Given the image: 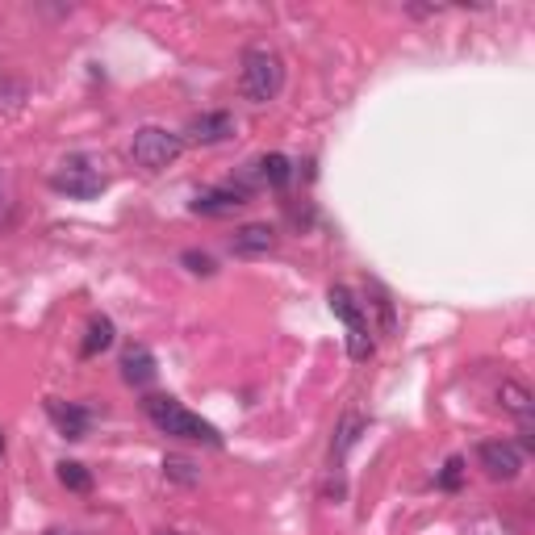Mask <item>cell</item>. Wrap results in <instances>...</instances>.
<instances>
[{
	"mask_svg": "<svg viewBox=\"0 0 535 535\" xmlns=\"http://www.w3.org/2000/svg\"><path fill=\"white\" fill-rule=\"evenodd\" d=\"M143 414H147L164 435L193 439V444H205V448H226L222 431H218L214 423H205L201 414H193L184 402H176L172 393H147V398H143Z\"/></svg>",
	"mask_w": 535,
	"mask_h": 535,
	"instance_id": "1",
	"label": "cell"
},
{
	"mask_svg": "<svg viewBox=\"0 0 535 535\" xmlns=\"http://www.w3.org/2000/svg\"><path fill=\"white\" fill-rule=\"evenodd\" d=\"M285 88V59L272 51H247L239 67V92L251 105H268Z\"/></svg>",
	"mask_w": 535,
	"mask_h": 535,
	"instance_id": "2",
	"label": "cell"
},
{
	"mask_svg": "<svg viewBox=\"0 0 535 535\" xmlns=\"http://www.w3.org/2000/svg\"><path fill=\"white\" fill-rule=\"evenodd\" d=\"M327 301H331V314L347 327V356H352V360H368V356H372L368 310L352 297V289H347V285H331Z\"/></svg>",
	"mask_w": 535,
	"mask_h": 535,
	"instance_id": "3",
	"label": "cell"
},
{
	"mask_svg": "<svg viewBox=\"0 0 535 535\" xmlns=\"http://www.w3.org/2000/svg\"><path fill=\"white\" fill-rule=\"evenodd\" d=\"M184 151V138L164 130V126H143V130H134V143H130V155H134V164L138 168H147V172H164L168 164H176Z\"/></svg>",
	"mask_w": 535,
	"mask_h": 535,
	"instance_id": "4",
	"label": "cell"
},
{
	"mask_svg": "<svg viewBox=\"0 0 535 535\" xmlns=\"http://www.w3.org/2000/svg\"><path fill=\"white\" fill-rule=\"evenodd\" d=\"M51 189L72 197V201H92V197L105 193V176L88 155H67L59 164V172L51 176Z\"/></svg>",
	"mask_w": 535,
	"mask_h": 535,
	"instance_id": "5",
	"label": "cell"
},
{
	"mask_svg": "<svg viewBox=\"0 0 535 535\" xmlns=\"http://www.w3.org/2000/svg\"><path fill=\"white\" fill-rule=\"evenodd\" d=\"M247 197H251L247 184H218V189L193 193L189 209L201 214V218H230V214H239V209L247 205Z\"/></svg>",
	"mask_w": 535,
	"mask_h": 535,
	"instance_id": "6",
	"label": "cell"
},
{
	"mask_svg": "<svg viewBox=\"0 0 535 535\" xmlns=\"http://www.w3.org/2000/svg\"><path fill=\"white\" fill-rule=\"evenodd\" d=\"M235 134H239L235 113L209 109V113H197V118H189V126H184L180 138H189V143H197V147H218V143H226V138H235Z\"/></svg>",
	"mask_w": 535,
	"mask_h": 535,
	"instance_id": "7",
	"label": "cell"
},
{
	"mask_svg": "<svg viewBox=\"0 0 535 535\" xmlns=\"http://www.w3.org/2000/svg\"><path fill=\"white\" fill-rule=\"evenodd\" d=\"M477 460L490 481H515L523 473V452L515 444H506V439H490V444L477 448Z\"/></svg>",
	"mask_w": 535,
	"mask_h": 535,
	"instance_id": "8",
	"label": "cell"
},
{
	"mask_svg": "<svg viewBox=\"0 0 535 535\" xmlns=\"http://www.w3.org/2000/svg\"><path fill=\"white\" fill-rule=\"evenodd\" d=\"M46 414H51V423L59 427V435L63 439H84L88 435V427H92V414L84 410V406H76V402H59V398H46Z\"/></svg>",
	"mask_w": 535,
	"mask_h": 535,
	"instance_id": "9",
	"label": "cell"
},
{
	"mask_svg": "<svg viewBox=\"0 0 535 535\" xmlns=\"http://www.w3.org/2000/svg\"><path fill=\"white\" fill-rule=\"evenodd\" d=\"M155 377H159V364H155V356L147 352V347L143 343L126 347L122 352V381L134 385V389H147Z\"/></svg>",
	"mask_w": 535,
	"mask_h": 535,
	"instance_id": "10",
	"label": "cell"
},
{
	"mask_svg": "<svg viewBox=\"0 0 535 535\" xmlns=\"http://www.w3.org/2000/svg\"><path fill=\"white\" fill-rule=\"evenodd\" d=\"M276 247V230L268 222H247L230 235V251L235 255H268Z\"/></svg>",
	"mask_w": 535,
	"mask_h": 535,
	"instance_id": "11",
	"label": "cell"
},
{
	"mask_svg": "<svg viewBox=\"0 0 535 535\" xmlns=\"http://www.w3.org/2000/svg\"><path fill=\"white\" fill-rule=\"evenodd\" d=\"M113 339H118V331H113V318L97 314V318L88 322V335H84V343H80V356H84V360H92V356L109 352Z\"/></svg>",
	"mask_w": 535,
	"mask_h": 535,
	"instance_id": "12",
	"label": "cell"
},
{
	"mask_svg": "<svg viewBox=\"0 0 535 535\" xmlns=\"http://www.w3.org/2000/svg\"><path fill=\"white\" fill-rule=\"evenodd\" d=\"M498 406L502 410H510L523 423V418H531V410H535V398H531V389L527 385H519V381H502L498 385Z\"/></svg>",
	"mask_w": 535,
	"mask_h": 535,
	"instance_id": "13",
	"label": "cell"
},
{
	"mask_svg": "<svg viewBox=\"0 0 535 535\" xmlns=\"http://www.w3.org/2000/svg\"><path fill=\"white\" fill-rule=\"evenodd\" d=\"M164 477L176 481V485H184V490H197V485H201V469H197L189 456H180V452H168L164 456Z\"/></svg>",
	"mask_w": 535,
	"mask_h": 535,
	"instance_id": "14",
	"label": "cell"
},
{
	"mask_svg": "<svg viewBox=\"0 0 535 535\" xmlns=\"http://www.w3.org/2000/svg\"><path fill=\"white\" fill-rule=\"evenodd\" d=\"M255 172H260V180L272 184V189H285V184L293 180V164H289V155H281V151L264 155L260 164H255Z\"/></svg>",
	"mask_w": 535,
	"mask_h": 535,
	"instance_id": "15",
	"label": "cell"
},
{
	"mask_svg": "<svg viewBox=\"0 0 535 535\" xmlns=\"http://www.w3.org/2000/svg\"><path fill=\"white\" fill-rule=\"evenodd\" d=\"M55 473H59V485H63V490H72V494H88V490H92V473L84 469L80 460H59Z\"/></svg>",
	"mask_w": 535,
	"mask_h": 535,
	"instance_id": "16",
	"label": "cell"
},
{
	"mask_svg": "<svg viewBox=\"0 0 535 535\" xmlns=\"http://www.w3.org/2000/svg\"><path fill=\"white\" fill-rule=\"evenodd\" d=\"M30 101V88L13 80V76H0V113H17L21 105Z\"/></svg>",
	"mask_w": 535,
	"mask_h": 535,
	"instance_id": "17",
	"label": "cell"
},
{
	"mask_svg": "<svg viewBox=\"0 0 535 535\" xmlns=\"http://www.w3.org/2000/svg\"><path fill=\"white\" fill-rule=\"evenodd\" d=\"M360 431H364V423H360L356 414H347L343 423H339V439H335V448H331V452H335V460H343V456H347V448H352L356 439H360Z\"/></svg>",
	"mask_w": 535,
	"mask_h": 535,
	"instance_id": "18",
	"label": "cell"
},
{
	"mask_svg": "<svg viewBox=\"0 0 535 535\" xmlns=\"http://www.w3.org/2000/svg\"><path fill=\"white\" fill-rule=\"evenodd\" d=\"M180 264L189 268L193 276H214V272H218V260H214L209 251H184V255H180Z\"/></svg>",
	"mask_w": 535,
	"mask_h": 535,
	"instance_id": "19",
	"label": "cell"
},
{
	"mask_svg": "<svg viewBox=\"0 0 535 535\" xmlns=\"http://www.w3.org/2000/svg\"><path fill=\"white\" fill-rule=\"evenodd\" d=\"M460 485H464V460H460V456H452V460L444 464V473H439V490L456 494Z\"/></svg>",
	"mask_w": 535,
	"mask_h": 535,
	"instance_id": "20",
	"label": "cell"
},
{
	"mask_svg": "<svg viewBox=\"0 0 535 535\" xmlns=\"http://www.w3.org/2000/svg\"><path fill=\"white\" fill-rule=\"evenodd\" d=\"M368 293H372V306H377V314H381V327L393 331V301H389V293L381 285H368Z\"/></svg>",
	"mask_w": 535,
	"mask_h": 535,
	"instance_id": "21",
	"label": "cell"
},
{
	"mask_svg": "<svg viewBox=\"0 0 535 535\" xmlns=\"http://www.w3.org/2000/svg\"><path fill=\"white\" fill-rule=\"evenodd\" d=\"M42 535H76V531H63V527H51V531H42Z\"/></svg>",
	"mask_w": 535,
	"mask_h": 535,
	"instance_id": "22",
	"label": "cell"
},
{
	"mask_svg": "<svg viewBox=\"0 0 535 535\" xmlns=\"http://www.w3.org/2000/svg\"><path fill=\"white\" fill-rule=\"evenodd\" d=\"M0 456H5V431H0Z\"/></svg>",
	"mask_w": 535,
	"mask_h": 535,
	"instance_id": "23",
	"label": "cell"
},
{
	"mask_svg": "<svg viewBox=\"0 0 535 535\" xmlns=\"http://www.w3.org/2000/svg\"><path fill=\"white\" fill-rule=\"evenodd\" d=\"M159 535H184V531H159Z\"/></svg>",
	"mask_w": 535,
	"mask_h": 535,
	"instance_id": "24",
	"label": "cell"
}]
</instances>
